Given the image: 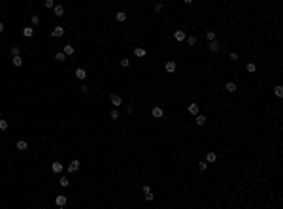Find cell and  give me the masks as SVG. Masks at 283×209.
<instances>
[{
    "instance_id": "17",
    "label": "cell",
    "mask_w": 283,
    "mask_h": 209,
    "mask_svg": "<svg viewBox=\"0 0 283 209\" xmlns=\"http://www.w3.org/2000/svg\"><path fill=\"white\" fill-rule=\"evenodd\" d=\"M245 72L247 74H257V64L253 62V60H249V62L245 64Z\"/></svg>"
},
{
    "instance_id": "5",
    "label": "cell",
    "mask_w": 283,
    "mask_h": 209,
    "mask_svg": "<svg viewBox=\"0 0 283 209\" xmlns=\"http://www.w3.org/2000/svg\"><path fill=\"white\" fill-rule=\"evenodd\" d=\"M208 164H215V162L219 160V155H217V151H206V158H204Z\"/></svg>"
},
{
    "instance_id": "1",
    "label": "cell",
    "mask_w": 283,
    "mask_h": 209,
    "mask_svg": "<svg viewBox=\"0 0 283 209\" xmlns=\"http://www.w3.org/2000/svg\"><path fill=\"white\" fill-rule=\"evenodd\" d=\"M172 38L176 40L178 43H183L185 40H187V30H183V28H178V30H174V32H172Z\"/></svg>"
},
{
    "instance_id": "35",
    "label": "cell",
    "mask_w": 283,
    "mask_h": 209,
    "mask_svg": "<svg viewBox=\"0 0 283 209\" xmlns=\"http://www.w3.org/2000/svg\"><path fill=\"white\" fill-rule=\"evenodd\" d=\"M121 66H123V68H128V66H130V60H128L127 57H123L121 59Z\"/></svg>"
},
{
    "instance_id": "18",
    "label": "cell",
    "mask_w": 283,
    "mask_h": 209,
    "mask_svg": "<svg viewBox=\"0 0 283 209\" xmlns=\"http://www.w3.org/2000/svg\"><path fill=\"white\" fill-rule=\"evenodd\" d=\"M134 55H136L138 59H143V57L147 55V49H146V47H134Z\"/></svg>"
},
{
    "instance_id": "9",
    "label": "cell",
    "mask_w": 283,
    "mask_h": 209,
    "mask_svg": "<svg viewBox=\"0 0 283 209\" xmlns=\"http://www.w3.org/2000/svg\"><path fill=\"white\" fill-rule=\"evenodd\" d=\"M204 38L208 40V42H213V40H217V30H213V28L204 30Z\"/></svg>"
},
{
    "instance_id": "37",
    "label": "cell",
    "mask_w": 283,
    "mask_h": 209,
    "mask_svg": "<svg viewBox=\"0 0 283 209\" xmlns=\"http://www.w3.org/2000/svg\"><path fill=\"white\" fill-rule=\"evenodd\" d=\"M143 198H146V202H153V200H155V196H153V192H149V194H146Z\"/></svg>"
},
{
    "instance_id": "16",
    "label": "cell",
    "mask_w": 283,
    "mask_h": 209,
    "mask_svg": "<svg viewBox=\"0 0 283 209\" xmlns=\"http://www.w3.org/2000/svg\"><path fill=\"white\" fill-rule=\"evenodd\" d=\"M55 203H57L59 207H64L66 203H68V198H66L64 194H60V196H57V198H55Z\"/></svg>"
},
{
    "instance_id": "27",
    "label": "cell",
    "mask_w": 283,
    "mask_h": 209,
    "mask_svg": "<svg viewBox=\"0 0 283 209\" xmlns=\"http://www.w3.org/2000/svg\"><path fill=\"white\" fill-rule=\"evenodd\" d=\"M115 21H119V23L127 21V13H125V12H117V13H115Z\"/></svg>"
},
{
    "instance_id": "40",
    "label": "cell",
    "mask_w": 283,
    "mask_h": 209,
    "mask_svg": "<svg viewBox=\"0 0 283 209\" xmlns=\"http://www.w3.org/2000/svg\"><path fill=\"white\" fill-rule=\"evenodd\" d=\"M132 111H134V106L128 104V106H127V113H132Z\"/></svg>"
},
{
    "instance_id": "28",
    "label": "cell",
    "mask_w": 283,
    "mask_h": 209,
    "mask_svg": "<svg viewBox=\"0 0 283 209\" xmlns=\"http://www.w3.org/2000/svg\"><path fill=\"white\" fill-rule=\"evenodd\" d=\"M55 60H59V62H64V60H66V53H64V51H59V53H55Z\"/></svg>"
},
{
    "instance_id": "30",
    "label": "cell",
    "mask_w": 283,
    "mask_h": 209,
    "mask_svg": "<svg viewBox=\"0 0 283 209\" xmlns=\"http://www.w3.org/2000/svg\"><path fill=\"white\" fill-rule=\"evenodd\" d=\"M110 119H111V121H117V119H119V111H117V109H111V111H110Z\"/></svg>"
},
{
    "instance_id": "33",
    "label": "cell",
    "mask_w": 283,
    "mask_h": 209,
    "mask_svg": "<svg viewBox=\"0 0 283 209\" xmlns=\"http://www.w3.org/2000/svg\"><path fill=\"white\" fill-rule=\"evenodd\" d=\"M30 23H32L34 27H38V25H40V17H38V15H30Z\"/></svg>"
},
{
    "instance_id": "39",
    "label": "cell",
    "mask_w": 283,
    "mask_h": 209,
    "mask_svg": "<svg viewBox=\"0 0 283 209\" xmlns=\"http://www.w3.org/2000/svg\"><path fill=\"white\" fill-rule=\"evenodd\" d=\"M79 93H83V94L89 93V87H87V85H81V87H79Z\"/></svg>"
},
{
    "instance_id": "31",
    "label": "cell",
    "mask_w": 283,
    "mask_h": 209,
    "mask_svg": "<svg viewBox=\"0 0 283 209\" xmlns=\"http://www.w3.org/2000/svg\"><path fill=\"white\" fill-rule=\"evenodd\" d=\"M59 183H60V187H63V188H66V187L70 185V179H68V177H60Z\"/></svg>"
},
{
    "instance_id": "32",
    "label": "cell",
    "mask_w": 283,
    "mask_h": 209,
    "mask_svg": "<svg viewBox=\"0 0 283 209\" xmlns=\"http://www.w3.org/2000/svg\"><path fill=\"white\" fill-rule=\"evenodd\" d=\"M153 9H155V13H161L162 9H164V4H162V2H157V4H155V8H153Z\"/></svg>"
},
{
    "instance_id": "14",
    "label": "cell",
    "mask_w": 283,
    "mask_h": 209,
    "mask_svg": "<svg viewBox=\"0 0 283 209\" xmlns=\"http://www.w3.org/2000/svg\"><path fill=\"white\" fill-rule=\"evenodd\" d=\"M51 36H53V38H63L64 36V28L60 27V25H59V27H55L53 30H51Z\"/></svg>"
},
{
    "instance_id": "43",
    "label": "cell",
    "mask_w": 283,
    "mask_h": 209,
    "mask_svg": "<svg viewBox=\"0 0 283 209\" xmlns=\"http://www.w3.org/2000/svg\"><path fill=\"white\" fill-rule=\"evenodd\" d=\"M0 117H2V111H0Z\"/></svg>"
},
{
    "instance_id": "34",
    "label": "cell",
    "mask_w": 283,
    "mask_h": 209,
    "mask_svg": "<svg viewBox=\"0 0 283 209\" xmlns=\"http://www.w3.org/2000/svg\"><path fill=\"white\" fill-rule=\"evenodd\" d=\"M12 55H13V57L21 55V47H19V45H13V47H12Z\"/></svg>"
},
{
    "instance_id": "21",
    "label": "cell",
    "mask_w": 283,
    "mask_h": 209,
    "mask_svg": "<svg viewBox=\"0 0 283 209\" xmlns=\"http://www.w3.org/2000/svg\"><path fill=\"white\" fill-rule=\"evenodd\" d=\"M74 75H76V77H78L79 81H83V79L87 77V72H85L83 68H78V70H76V74H74Z\"/></svg>"
},
{
    "instance_id": "26",
    "label": "cell",
    "mask_w": 283,
    "mask_h": 209,
    "mask_svg": "<svg viewBox=\"0 0 283 209\" xmlns=\"http://www.w3.org/2000/svg\"><path fill=\"white\" fill-rule=\"evenodd\" d=\"M12 64L15 66V68H19V66H23V59H21V55H17V57H13V59H12Z\"/></svg>"
},
{
    "instance_id": "10",
    "label": "cell",
    "mask_w": 283,
    "mask_h": 209,
    "mask_svg": "<svg viewBox=\"0 0 283 209\" xmlns=\"http://www.w3.org/2000/svg\"><path fill=\"white\" fill-rule=\"evenodd\" d=\"M206 123H208V117L206 115H202V113L194 115V126H204Z\"/></svg>"
},
{
    "instance_id": "4",
    "label": "cell",
    "mask_w": 283,
    "mask_h": 209,
    "mask_svg": "<svg viewBox=\"0 0 283 209\" xmlns=\"http://www.w3.org/2000/svg\"><path fill=\"white\" fill-rule=\"evenodd\" d=\"M187 113L191 117L200 113V104H198V102H191V104H187Z\"/></svg>"
},
{
    "instance_id": "13",
    "label": "cell",
    "mask_w": 283,
    "mask_h": 209,
    "mask_svg": "<svg viewBox=\"0 0 283 209\" xmlns=\"http://www.w3.org/2000/svg\"><path fill=\"white\" fill-rule=\"evenodd\" d=\"M63 170H64V164L60 160H55L53 164H51V171H53V173H60Z\"/></svg>"
},
{
    "instance_id": "20",
    "label": "cell",
    "mask_w": 283,
    "mask_h": 209,
    "mask_svg": "<svg viewBox=\"0 0 283 209\" xmlns=\"http://www.w3.org/2000/svg\"><path fill=\"white\" fill-rule=\"evenodd\" d=\"M53 13H55V17H63V15H64V8L60 6V4H59V6H53Z\"/></svg>"
},
{
    "instance_id": "11",
    "label": "cell",
    "mask_w": 283,
    "mask_h": 209,
    "mask_svg": "<svg viewBox=\"0 0 283 209\" xmlns=\"http://www.w3.org/2000/svg\"><path fill=\"white\" fill-rule=\"evenodd\" d=\"M110 102H111V106H115V108H119V106L123 104V98H121L119 94L111 93V94H110Z\"/></svg>"
},
{
    "instance_id": "6",
    "label": "cell",
    "mask_w": 283,
    "mask_h": 209,
    "mask_svg": "<svg viewBox=\"0 0 283 209\" xmlns=\"http://www.w3.org/2000/svg\"><path fill=\"white\" fill-rule=\"evenodd\" d=\"M225 90H226V94H236V90H238V83H236V81H226V83H225Z\"/></svg>"
},
{
    "instance_id": "2",
    "label": "cell",
    "mask_w": 283,
    "mask_h": 209,
    "mask_svg": "<svg viewBox=\"0 0 283 209\" xmlns=\"http://www.w3.org/2000/svg\"><path fill=\"white\" fill-rule=\"evenodd\" d=\"M223 42L221 40H213V42H208V51L210 53H219L221 49H223Z\"/></svg>"
},
{
    "instance_id": "25",
    "label": "cell",
    "mask_w": 283,
    "mask_h": 209,
    "mask_svg": "<svg viewBox=\"0 0 283 209\" xmlns=\"http://www.w3.org/2000/svg\"><path fill=\"white\" fill-rule=\"evenodd\" d=\"M15 147H17V151H27V147H28V143L25 140H19L17 143H15Z\"/></svg>"
},
{
    "instance_id": "22",
    "label": "cell",
    "mask_w": 283,
    "mask_h": 209,
    "mask_svg": "<svg viewBox=\"0 0 283 209\" xmlns=\"http://www.w3.org/2000/svg\"><path fill=\"white\" fill-rule=\"evenodd\" d=\"M274 94L277 96V98H283V87H281L279 83L274 85Z\"/></svg>"
},
{
    "instance_id": "24",
    "label": "cell",
    "mask_w": 283,
    "mask_h": 209,
    "mask_svg": "<svg viewBox=\"0 0 283 209\" xmlns=\"http://www.w3.org/2000/svg\"><path fill=\"white\" fill-rule=\"evenodd\" d=\"M228 60H230L232 64H236V62L240 60V53H236V51H230V55H228Z\"/></svg>"
},
{
    "instance_id": "29",
    "label": "cell",
    "mask_w": 283,
    "mask_h": 209,
    "mask_svg": "<svg viewBox=\"0 0 283 209\" xmlns=\"http://www.w3.org/2000/svg\"><path fill=\"white\" fill-rule=\"evenodd\" d=\"M8 128H9V123H8V121H4L2 117H0V130H2V132H6Z\"/></svg>"
},
{
    "instance_id": "7",
    "label": "cell",
    "mask_w": 283,
    "mask_h": 209,
    "mask_svg": "<svg viewBox=\"0 0 283 209\" xmlns=\"http://www.w3.org/2000/svg\"><path fill=\"white\" fill-rule=\"evenodd\" d=\"M151 117H153V119H162V117H164V109L161 108V106H153V108H151Z\"/></svg>"
},
{
    "instance_id": "8",
    "label": "cell",
    "mask_w": 283,
    "mask_h": 209,
    "mask_svg": "<svg viewBox=\"0 0 283 209\" xmlns=\"http://www.w3.org/2000/svg\"><path fill=\"white\" fill-rule=\"evenodd\" d=\"M198 34H189L187 36V45L189 47H198Z\"/></svg>"
},
{
    "instance_id": "15",
    "label": "cell",
    "mask_w": 283,
    "mask_h": 209,
    "mask_svg": "<svg viewBox=\"0 0 283 209\" xmlns=\"http://www.w3.org/2000/svg\"><path fill=\"white\" fill-rule=\"evenodd\" d=\"M208 168H210V164H208V162H206V160H202V158H200V160L196 162V170H198L200 173H204L206 170H208Z\"/></svg>"
},
{
    "instance_id": "3",
    "label": "cell",
    "mask_w": 283,
    "mask_h": 209,
    "mask_svg": "<svg viewBox=\"0 0 283 209\" xmlns=\"http://www.w3.org/2000/svg\"><path fill=\"white\" fill-rule=\"evenodd\" d=\"M164 70H166V74H176L178 72V60H166L164 62Z\"/></svg>"
},
{
    "instance_id": "19",
    "label": "cell",
    "mask_w": 283,
    "mask_h": 209,
    "mask_svg": "<svg viewBox=\"0 0 283 209\" xmlns=\"http://www.w3.org/2000/svg\"><path fill=\"white\" fill-rule=\"evenodd\" d=\"M21 34H23L25 38H32V36H34V28H32V27H25V28L21 30Z\"/></svg>"
},
{
    "instance_id": "41",
    "label": "cell",
    "mask_w": 283,
    "mask_h": 209,
    "mask_svg": "<svg viewBox=\"0 0 283 209\" xmlns=\"http://www.w3.org/2000/svg\"><path fill=\"white\" fill-rule=\"evenodd\" d=\"M193 2H194V0H183V4H185V6H191Z\"/></svg>"
},
{
    "instance_id": "12",
    "label": "cell",
    "mask_w": 283,
    "mask_h": 209,
    "mask_svg": "<svg viewBox=\"0 0 283 209\" xmlns=\"http://www.w3.org/2000/svg\"><path fill=\"white\" fill-rule=\"evenodd\" d=\"M66 170H68V173H76V171L79 170V160H78V158H74L68 166H66Z\"/></svg>"
},
{
    "instance_id": "36",
    "label": "cell",
    "mask_w": 283,
    "mask_h": 209,
    "mask_svg": "<svg viewBox=\"0 0 283 209\" xmlns=\"http://www.w3.org/2000/svg\"><path fill=\"white\" fill-rule=\"evenodd\" d=\"M142 190H143V194H149V192H153L149 185H143V187H142Z\"/></svg>"
},
{
    "instance_id": "42",
    "label": "cell",
    "mask_w": 283,
    "mask_h": 209,
    "mask_svg": "<svg viewBox=\"0 0 283 209\" xmlns=\"http://www.w3.org/2000/svg\"><path fill=\"white\" fill-rule=\"evenodd\" d=\"M4 32V23H0V34Z\"/></svg>"
},
{
    "instance_id": "38",
    "label": "cell",
    "mask_w": 283,
    "mask_h": 209,
    "mask_svg": "<svg viewBox=\"0 0 283 209\" xmlns=\"http://www.w3.org/2000/svg\"><path fill=\"white\" fill-rule=\"evenodd\" d=\"M55 6V0H45V8H53Z\"/></svg>"
},
{
    "instance_id": "23",
    "label": "cell",
    "mask_w": 283,
    "mask_h": 209,
    "mask_svg": "<svg viewBox=\"0 0 283 209\" xmlns=\"http://www.w3.org/2000/svg\"><path fill=\"white\" fill-rule=\"evenodd\" d=\"M63 51L66 53V57H68V55H74V53H76V47H74V45H72V43H66Z\"/></svg>"
}]
</instances>
